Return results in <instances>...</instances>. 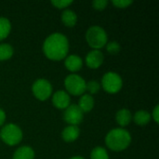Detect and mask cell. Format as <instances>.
Returning a JSON list of instances; mask_svg holds the SVG:
<instances>
[{
	"instance_id": "5",
	"label": "cell",
	"mask_w": 159,
	"mask_h": 159,
	"mask_svg": "<svg viewBox=\"0 0 159 159\" xmlns=\"http://www.w3.org/2000/svg\"><path fill=\"white\" fill-rule=\"evenodd\" d=\"M123 82L120 75L114 72L106 73L102 79V86L108 93H116L122 88Z\"/></svg>"
},
{
	"instance_id": "12",
	"label": "cell",
	"mask_w": 159,
	"mask_h": 159,
	"mask_svg": "<svg viewBox=\"0 0 159 159\" xmlns=\"http://www.w3.org/2000/svg\"><path fill=\"white\" fill-rule=\"evenodd\" d=\"M79 134H80V130L78 127L70 125L62 130L61 137L66 143H72L75 142L79 137Z\"/></svg>"
},
{
	"instance_id": "23",
	"label": "cell",
	"mask_w": 159,
	"mask_h": 159,
	"mask_svg": "<svg viewBox=\"0 0 159 159\" xmlns=\"http://www.w3.org/2000/svg\"><path fill=\"white\" fill-rule=\"evenodd\" d=\"M73 3V1H67V0H53V1H51V4L54 6V7H58V8H63V7H68L69 5H71Z\"/></svg>"
},
{
	"instance_id": "18",
	"label": "cell",
	"mask_w": 159,
	"mask_h": 159,
	"mask_svg": "<svg viewBox=\"0 0 159 159\" xmlns=\"http://www.w3.org/2000/svg\"><path fill=\"white\" fill-rule=\"evenodd\" d=\"M11 24L7 18L0 17V41L5 39L10 33Z\"/></svg>"
},
{
	"instance_id": "14",
	"label": "cell",
	"mask_w": 159,
	"mask_h": 159,
	"mask_svg": "<svg viewBox=\"0 0 159 159\" xmlns=\"http://www.w3.org/2000/svg\"><path fill=\"white\" fill-rule=\"evenodd\" d=\"M93 106H94L93 98L89 94L82 95V97L79 100V103H78V107L80 108V110L83 113H88L93 108Z\"/></svg>"
},
{
	"instance_id": "21",
	"label": "cell",
	"mask_w": 159,
	"mask_h": 159,
	"mask_svg": "<svg viewBox=\"0 0 159 159\" xmlns=\"http://www.w3.org/2000/svg\"><path fill=\"white\" fill-rule=\"evenodd\" d=\"M86 90H89L90 93L95 94L100 90V84L95 80L89 81L88 83H86Z\"/></svg>"
},
{
	"instance_id": "4",
	"label": "cell",
	"mask_w": 159,
	"mask_h": 159,
	"mask_svg": "<svg viewBox=\"0 0 159 159\" xmlns=\"http://www.w3.org/2000/svg\"><path fill=\"white\" fill-rule=\"evenodd\" d=\"M0 137L2 138L4 143L10 146H13L20 143L22 139V131L17 125L7 124L2 129Z\"/></svg>"
},
{
	"instance_id": "28",
	"label": "cell",
	"mask_w": 159,
	"mask_h": 159,
	"mask_svg": "<svg viewBox=\"0 0 159 159\" xmlns=\"http://www.w3.org/2000/svg\"><path fill=\"white\" fill-rule=\"evenodd\" d=\"M70 159H84L83 157H72V158Z\"/></svg>"
},
{
	"instance_id": "19",
	"label": "cell",
	"mask_w": 159,
	"mask_h": 159,
	"mask_svg": "<svg viewBox=\"0 0 159 159\" xmlns=\"http://www.w3.org/2000/svg\"><path fill=\"white\" fill-rule=\"evenodd\" d=\"M13 55V48L8 44L0 45V61H6Z\"/></svg>"
},
{
	"instance_id": "17",
	"label": "cell",
	"mask_w": 159,
	"mask_h": 159,
	"mask_svg": "<svg viewBox=\"0 0 159 159\" xmlns=\"http://www.w3.org/2000/svg\"><path fill=\"white\" fill-rule=\"evenodd\" d=\"M134 122L139 125V126H144L146 124L149 123V121L151 120V115L144 110H140L138 112H136V114L134 115Z\"/></svg>"
},
{
	"instance_id": "13",
	"label": "cell",
	"mask_w": 159,
	"mask_h": 159,
	"mask_svg": "<svg viewBox=\"0 0 159 159\" xmlns=\"http://www.w3.org/2000/svg\"><path fill=\"white\" fill-rule=\"evenodd\" d=\"M34 152L29 146H22L16 150L12 159H34Z\"/></svg>"
},
{
	"instance_id": "24",
	"label": "cell",
	"mask_w": 159,
	"mask_h": 159,
	"mask_svg": "<svg viewBox=\"0 0 159 159\" xmlns=\"http://www.w3.org/2000/svg\"><path fill=\"white\" fill-rule=\"evenodd\" d=\"M112 3H113V5H115L117 7L125 8L128 6H130L133 3V1L132 0H113Z\"/></svg>"
},
{
	"instance_id": "22",
	"label": "cell",
	"mask_w": 159,
	"mask_h": 159,
	"mask_svg": "<svg viewBox=\"0 0 159 159\" xmlns=\"http://www.w3.org/2000/svg\"><path fill=\"white\" fill-rule=\"evenodd\" d=\"M106 49L109 53L111 54H116L119 50H120V45L116 42V41H113V42H110L107 44L106 46Z\"/></svg>"
},
{
	"instance_id": "15",
	"label": "cell",
	"mask_w": 159,
	"mask_h": 159,
	"mask_svg": "<svg viewBox=\"0 0 159 159\" xmlns=\"http://www.w3.org/2000/svg\"><path fill=\"white\" fill-rule=\"evenodd\" d=\"M116 122L121 126V127H125L127 125L129 124V122L131 121V113L129 110L128 109H120L116 116Z\"/></svg>"
},
{
	"instance_id": "8",
	"label": "cell",
	"mask_w": 159,
	"mask_h": 159,
	"mask_svg": "<svg viewBox=\"0 0 159 159\" xmlns=\"http://www.w3.org/2000/svg\"><path fill=\"white\" fill-rule=\"evenodd\" d=\"M63 118L71 126H77L83 120V112L80 110L78 105L72 104L66 108Z\"/></svg>"
},
{
	"instance_id": "26",
	"label": "cell",
	"mask_w": 159,
	"mask_h": 159,
	"mask_svg": "<svg viewBox=\"0 0 159 159\" xmlns=\"http://www.w3.org/2000/svg\"><path fill=\"white\" fill-rule=\"evenodd\" d=\"M153 118L154 120L156 121V123H158L159 122V106L157 105L154 109V112H153Z\"/></svg>"
},
{
	"instance_id": "1",
	"label": "cell",
	"mask_w": 159,
	"mask_h": 159,
	"mask_svg": "<svg viewBox=\"0 0 159 159\" xmlns=\"http://www.w3.org/2000/svg\"><path fill=\"white\" fill-rule=\"evenodd\" d=\"M69 49L67 37L60 33H54L48 36L43 44L45 55L53 61H60L65 58Z\"/></svg>"
},
{
	"instance_id": "11",
	"label": "cell",
	"mask_w": 159,
	"mask_h": 159,
	"mask_svg": "<svg viewBox=\"0 0 159 159\" xmlns=\"http://www.w3.org/2000/svg\"><path fill=\"white\" fill-rule=\"evenodd\" d=\"M65 67L71 72H76L81 69L83 65L82 59L77 55H70L65 59Z\"/></svg>"
},
{
	"instance_id": "16",
	"label": "cell",
	"mask_w": 159,
	"mask_h": 159,
	"mask_svg": "<svg viewBox=\"0 0 159 159\" xmlns=\"http://www.w3.org/2000/svg\"><path fill=\"white\" fill-rule=\"evenodd\" d=\"M77 20L76 14L71 9H65L61 13V21L68 27H73L75 25Z\"/></svg>"
},
{
	"instance_id": "20",
	"label": "cell",
	"mask_w": 159,
	"mask_h": 159,
	"mask_svg": "<svg viewBox=\"0 0 159 159\" xmlns=\"http://www.w3.org/2000/svg\"><path fill=\"white\" fill-rule=\"evenodd\" d=\"M91 159H109L108 153L103 147H95L91 154H90Z\"/></svg>"
},
{
	"instance_id": "2",
	"label": "cell",
	"mask_w": 159,
	"mask_h": 159,
	"mask_svg": "<svg viewBox=\"0 0 159 159\" xmlns=\"http://www.w3.org/2000/svg\"><path fill=\"white\" fill-rule=\"evenodd\" d=\"M131 143L129 132L124 129H115L108 132L105 137L106 145L113 151H123Z\"/></svg>"
},
{
	"instance_id": "25",
	"label": "cell",
	"mask_w": 159,
	"mask_h": 159,
	"mask_svg": "<svg viewBox=\"0 0 159 159\" xmlns=\"http://www.w3.org/2000/svg\"><path fill=\"white\" fill-rule=\"evenodd\" d=\"M108 4L107 0H95L92 2V6L97 10H102L105 8L106 5Z\"/></svg>"
},
{
	"instance_id": "7",
	"label": "cell",
	"mask_w": 159,
	"mask_h": 159,
	"mask_svg": "<svg viewBox=\"0 0 159 159\" xmlns=\"http://www.w3.org/2000/svg\"><path fill=\"white\" fill-rule=\"evenodd\" d=\"M32 90L36 99L40 101H45L48 99L52 93V86L49 81L46 79H37L32 87Z\"/></svg>"
},
{
	"instance_id": "9",
	"label": "cell",
	"mask_w": 159,
	"mask_h": 159,
	"mask_svg": "<svg viewBox=\"0 0 159 159\" xmlns=\"http://www.w3.org/2000/svg\"><path fill=\"white\" fill-rule=\"evenodd\" d=\"M102 62H103V54L98 49L89 51L86 57V63L91 69L99 68L102 64Z\"/></svg>"
},
{
	"instance_id": "3",
	"label": "cell",
	"mask_w": 159,
	"mask_h": 159,
	"mask_svg": "<svg viewBox=\"0 0 159 159\" xmlns=\"http://www.w3.org/2000/svg\"><path fill=\"white\" fill-rule=\"evenodd\" d=\"M86 39L91 48L99 49L106 45L107 34L103 28L100 26H91L86 33Z\"/></svg>"
},
{
	"instance_id": "27",
	"label": "cell",
	"mask_w": 159,
	"mask_h": 159,
	"mask_svg": "<svg viewBox=\"0 0 159 159\" xmlns=\"http://www.w3.org/2000/svg\"><path fill=\"white\" fill-rule=\"evenodd\" d=\"M5 120H6V114L4 112V110H2L0 108V126L3 125V123L5 122Z\"/></svg>"
},
{
	"instance_id": "6",
	"label": "cell",
	"mask_w": 159,
	"mask_h": 159,
	"mask_svg": "<svg viewBox=\"0 0 159 159\" xmlns=\"http://www.w3.org/2000/svg\"><path fill=\"white\" fill-rule=\"evenodd\" d=\"M64 86L72 95H82L86 90V82L78 75H70L64 80Z\"/></svg>"
},
{
	"instance_id": "10",
	"label": "cell",
	"mask_w": 159,
	"mask_h": 159,
	"mask_svg": "<svg viewBox=\"0 0 159 159\" xmlns=\"http://www.w3.org/2000/svg\"><path fill=\"white\" fill-rule=\"evenodd\" d=\"M52 103L58 109H66L70 105V97L67 92L58 90L52 96Z\"/></svg>"
}]
</instances>
